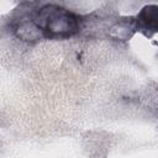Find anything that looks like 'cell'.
<instances>
[{
  "instance_id": "cell-1",
  "label": "cell",
  "mask_w": 158,
  "mask_h": 158,
  "mask_svg": "<svg viewBox=\"0 0 158 158\" xmlns=\"http://www.w3.org/2000/svg\"><path fill=\"white\" fill-rule=\"evenodd\" d=\"M35 25L49 33L72 35L78 30V19L65 9L47 5L38 10L35 16Z\"/></svg>"
},
{
  "instance_id": "cell-2",
  "label": "cell",
  "mask_w": 158,
  "mask_h": 158,
  "mask_svg": "<svg viewBox=\"0 0 158 158\" xmlns=\"http://www.w3.org/2000/svg\"><path fill=\"white\" fill-rule=\"evenodd\" d=\"M138 21L143 23L144 27L156 31L157 28V6H147L139 14Z\"/></svg>"
}]
</instances>
